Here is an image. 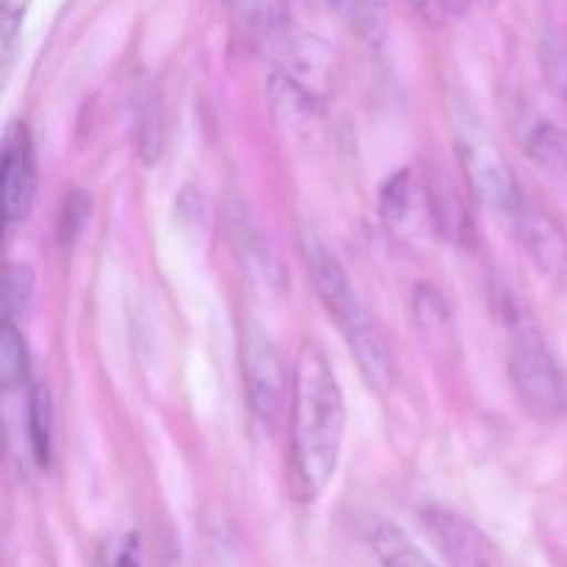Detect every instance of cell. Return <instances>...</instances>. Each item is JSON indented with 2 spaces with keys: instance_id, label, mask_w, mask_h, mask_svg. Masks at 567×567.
<instances>
[{
  "instance_id": "24",
  "label": "cell",
  "mask_w": 567,
  "mask_h": 567,
  "mask_svg": "<svg viewBox=\"0 0 567 567\" xmlns=\"http://www.w3.org/2000/svg\"><path fill=\"white\" fill-rule=\"evenodd\" d=\"M28 3H31V0H3V42H6V48H11V44H14V37H17V31H20Z\"/></svg>"
},
{
  "instance_id": "9",
  "label": "cell",
  "mask_w": 567,
  "mask_h": 567,
  "mask_svg": "<svg viewBox=\"0 0 567 567\" xmlns=\"http://www.w3.org/2000/svg\"><path fill=\"white\" fill-rule=\"evenodd\" d=\"M3 219L20 225L28 219L37 197V158L25 127H11L3 142Z\"/></svg>"
},
{
  "instance_id": "12",
  "label": "cell",
  "mask_w": 567,
  "mask_h": 567,
  "mask_svg": "<svg viewBox=\"0 0 567 567\" xmlns=\"http://www.w3.org/2000/svg\"><path fill=\"white\" fill-rule=\"evenodd\" d=\"M230 244L236 249V258L241 264L244 275L249 277L255 291L264 297H275V293L286 291V269H282L280 258L271 249L269 238L247 219V216H233L230 221Z\"/></svg>"
},
{
  "instance_id": "16",
  "label": "cell",
  "mask_w": 567,
  "mask_h": 567,
  "mask_svg": "<svg viewBox=\"0 0 567 567\" xmlns=\"http://www.w3.org/2000/svg\"><path fill=\"white\" fill-rule=\"evenodd\" d=\"M343 25L358 33L363 42L382 44L388 37V3L385 0H327Z\"/></svg>"
},
{
  "instance_id": "18",
  "label": "cell",
  "mask_w": 567,
  "mask_h": 567,
  "mask_svg": "<svg viewBox=\"0 0 567 567\" xmlns=\"http://www.w3.org/2000/svg\"><path fill=\"white\" fill-rule=\"evenodd\" d=\"M28 437L39 465H48L50 441H53V402L44 385H37L28 399Z\"/></svg>"
},
{
  "instance_id": "10",
  "label": "cell",
  "mask_w": 567,
  "mask_h": 567,
  "mask_svg": "<svg viewBox=\"0 0 567 567\" xmlns=\"http://www.w3.org/2000/svg\"><path fill=\"white\" fill-rule=\"evenodd\" d=\"M380 214L388 230L396 238H402V241L419 238L424 227H432L424 181H419L410 169L391 175V181L382 186Z\"/></svg>"
},
{
  "instance_id": "14",
  "label": "cell",
  "mask_w": 567,
  "mask_h": 567,
  "mask_svg": "<svg viewBox=\"0 0 567 567\" xmlns=\"http://www.w3.org/2000/svg\"><path fill=\"white\" fill-rule=\"evenodd\" d=\"M526 155L546 172L548 177L567 183V131L548 120H529L520 133Z\"/></svg>"
},
{
  "instance_id": "19",
  "label": "cell",
  "mask_w": 567,
  "mask_h": 567,
  "mask_svg": "<svg viewBox=\"0 0 567 567\" xmlns=\"http://www.w3.org/2000/svg\"><path fill=\"white\" fill-rule=\"evenodd\" d=\"M28 374V349L14 321L6 319L0 330V385L14 388Z\"/></svg>"
},
{
  "instance_id": "15",
  "label": "cell",
  "mask_w": 567,
  "mask_h": 567,
  "mask_svg": "<svg viewBox=\"0 0 567 567\" xmlns=\"http://www.w3.org/2000/svg\"><path fill=\"white\" fill-rule=\"evenodd\" d=\"M365 540L382 567H435L402 529L382 518H374L365 526Z\"/></svg>"
},
{
  "instance_id": "5",
  "label": "cell",
  "mask_w": 567,
  "mask_h": 567,
  "mask_svg": "<svg viewBox=\"0 0 567 567\" xmlns=\"http://www.w3.org/2000/svg\"><path fill=\"white\" fill-rule=\"evenodd\" d=\"M241 369L255 419L275 424L291 399L288 393H293V377H288L280 349L252 319L241 327Z\"/></svg>"
},
{
  "instance_id": "13",
  "label": "cell",
  "mask_w": 567,
  "mask_h": 567,
  "mask_svg": "<svg viewBox=\"0 0 567 567\" xmlns=\"http://www.w3.org/2000/svg\"><path fill=\"white\" fill-rule=\"evenodd\" d=\"M424 188L426 205H430V219L437 236L446 238L449 244H457V247L474 241V221H471V214L463 205L457 188L446 177L437 175V172L424 177Z\"/></svg>"
},
{
  "instance_id": "27",
  "label": "cell",
  "mask_w": 567,
  "mask_h": 567,
  "mask_svg": "<svg viewBox=\"0 0 567 567\" xmlns=\"http://www.w3.org/2000/svg\"><path fill=\"white\" fill-rule=\"evenodd\" d=\"M172 567H177V565H172Z\"/></svg>"
},
{
  "instance_id": "4",
  "label": "cell",
  "mask_w": 567,
  "mask_h": 567,
  "mask_svg": "<svg viewBox=\"0 0 567 567\" xmlns=\"http://www.w3.org/2000/svg\"><path fill=\"white\" fill-rule=\"evenodd\" d=\"M457 158L471 186V194L482 199L487 208L513 214L524 192H520L518 181H515L498 144L493 142L485 125L474 116L457 120Z\"/></svg>"
},
{
  "instance_id": "25",
  "label": "cell",
  "mask_w": 567,
  "mask_h": 567,
  "mask_svg": "<svg viewBox=\"0 0 567 567\" xmlns=\"http://www.w3.org/2000/svg\"><path fill=\"white\" fill-rule=\"evenodd\" d=\"M415 6L419 14H424L430 22H441L446 17V9L441 6V0H410Z\"/></svg>"
},
{
  "instance_id": "22",
  "label": "cell",
  "mask_w": 567,
  "mask_h": 567,
  "mask_svg": "<svg viewBox=\"0 0 567 567\" xmlns=\"http://www.w3.org/2000/svg\"><path fill=\"white\" fill-rule=\"evenodd\" d=\"M100 567H144L136 535H114L100 548Z\"/></svg>"
},
{
  "instance_id": "21",
  "label": "cell",
  "mask_w": 567,
  "mask_h": 567,
  "mask_svg": "<svg viewBox=\"0 0 567 567\" xmlns=\"http://www.w3.org/2000/svg\"><path fill=\"white\" fill-rule=\"evenodd\" d=\"M540 64L548 86L567 100V42L557 33H548L540 44Z\"/></svg>"
},
{
  "instance_id": "23",
  "label": "cell",
  "mask_w": 567,
  "mask_h": 567,
  "mask_svg": "<svg viewBox=\"0 0 567 567\" xmlns=\"http://www.w3.org/2000/svg\"><path fill=\"white\" fill-rule=\"evenodd\" d=\"M86 216H89V203H86V194H70L64 199V210H61V241H72V238L81 233V227L86 225Z\"/></svg>"
},
{
  "instance_id": "8",
  "label": "cell",
  "mask_w": 567,
  "mask_h": 567,
  "mask_svg": "<svg viewBox=\"0 0 567 567\" xmlns=\"http://www.w3.org/2000/svg\"><path fill=\"white\" fill-rule=\"evenodd\" d=\"M413 324L421 347L441 369L457 363L460 338L449 302L432 282H419L413 291Z\"/></svg>"
},
{
  "instance_id": "6",
  "label": "cell",
  "mask_w": 567,
  "mask_h": 567,
  "mask_svg": "<svg viewBox=\"0 0 567 567\" xmlns=\"http://www.w3.org/2000/svg\"><path fill=\"white\" fill-rule=\"evenodd\" d=\"M515 236H518L520 247L526 249L537 269L554 282L567 280V233L559 225L557 216L540 203L529 197H520L513 214Z\"/></svg>"
},
{
  "instance_id": "3",
  "label": "cell",
  "mask_w": 567,
  "mask_h": 567,
  "mask_svg": "<svg viewBox=\"0 0 567 567\" xmlns=\"http://www.w3.org/2000/svg\"><path fill=\"white\" fill-rule=\"evenodd\" d=\"M507 371L526 413L540 421L565 419L567 374L537 327H513L507 343Z\"/></svg>"
},
{
  "instance_id": "17",
  "label": "cell",
  "mask_w": 567,
  "mask_h": 567,
  "mask_svg": "<svg viewBox=\"0 0 567 567\" xmlns=\"http://www.w3.org/2000/svg\"><path fill=\"white\" fill-rule=\"evenodd\" d=\"M227 9L264 37H277L288 28V3L286 0H225Z\"/></svg>"
},
{
  "instance_id": "26",
  "label": "cell",
  "mask_w": 567,
  "mask_h": 567,
  "mask_svg": "<svg viewBox=\"0 0 567 567\" xmlns=\"http://www.w3.org/2000/svg\"><path fill=\"white\" fill-rule=\"evenodd\" d=\"M441 6L446 9V14H468L474 0H441Z\"/></svg>"
},
{
  "instance_id": "11",
  "label": "cell",
  "mask_w": 567,
  "mask_h": 567,
  "mask_svg": "<svg viewBox=\"0 0 567 567\" xmlns=\"http://www.w3.org/2000/svg\"><path fill=\"white\" fill-rule=\"evenodd\" d=\"M271 39H277V59L282 64L280 75H286L288 81H293L316 97L332 78V66H336L332 50L321 39L297 33L291 28Z\"/></svg>"
},
{
  "instance_id": "20",
  "label": "cell",
  "mask_w": 567,
  "mask_h": 567,
  "mask_svg": "<svg viewBox=\"0 0 567 567\" xmlns=\"http://www.w3.org/2000/svg\"><path fill=\"white\" fill-rule=\"evenodd\" d=\"M33 291H37V280H33L31 266L9 264V269H6V310H9V319L25 316L31 310Z\"/></svg>"
},
{
  "instance_id": "7",
  "label": "cell",
  "mask_w": 567,
  "mask_h": 567,
  "mask_svg": "<svg viewBox=\"0 0 567 567\" xmlns=\"http://www.w3.org/2000/svg\"><path fill=\"white\" fill-rule=\"evenodd\" d=\"M421 524L452 567H498L496 548L463 515L432 507L421 515Z\"/></svg>"
},
{
  "instance_id": "2",
  "label": "cell",
  "mask_w": 567,
  "mask_h": 567,
  "mask_svg": "<svg viewBox=\"0 0 567 567\" xmlns=\"http://www.w3.org/2000/svg\"><path fill=\"white\" fill-rule=\"evenodd\" d=\"M302 255L305 264H308L310 280H313L327 313L336 319L349 352L358 360L363 380L377 393H388L393 388V380H396L391 347H388L385 336L374 324V319L365 313L363 302H360L358 291L352 286V277L347 275V269L338 264L336 255L324 247V241L316 233L308 230L302 236Z\"/></svg>"
},
{
  "instance_id": "1",
  "label": "cell",
  "mask_w": 567,
  "mask_h": 567,
  "mask_svg": "<svg viewBox=\"0 0 567 567\" xmlns=\"http://www.w3.org/2000/svg\"><path fill=\"white\" fill-rule=\"evenodd\" d=\"M347 402L330 358L316 341L302 343L291 393V465L305 498H316L338 468Z\"/></svg>"
}]
</instances>
